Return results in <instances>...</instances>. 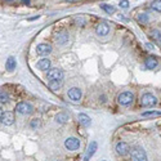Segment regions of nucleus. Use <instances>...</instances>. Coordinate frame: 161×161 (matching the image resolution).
Returning a JSON list of instances; mask_svg holds the SVG:
<instances>
[{
	"mask_svg": "<svg viewBox=\"0 0 161 161\" xmlns=\"http://www.w3.org/2000/svg\"><path fill=\"white\" fill-rule=\"evenodd\" d=\"M95 32L99 36H107L108 32H110V26L107 23H104V22L98 23L97 27H95Z\"/></svg>",
	"mask_w": 161,
	"mask_h": 161,
	"instance_id": "nucleus-10",
	"label": "nucleus"
},
{
	"mask_svg": "<svg viewBox=\"0 0 161 161\" xmlns=\"http://www.w3.org/2000/svg\"><path fill=\"white\" fill-rule=\"evenodd\" d=\"M22 2V4H24V5H28L30 3H31V0H21Z\"/></svg>",
	"mask_w": 161,
	"mask_h": 161,
	"instance_id": "nucleus-27",
	"label": "nucleus"
},
{
	"mask_svg": "<svg viewBox=\"0 0 161 161\" xmlns=\"http://www.w3.org/2000/svg\"><path fill=\"white\" fill-rule=\"evenodd\" d=\"M9 101V95L5 92H0V103H7Z\"/></svg>",
	"mask_w": 161,
	"mask_h": 161,
	"instance_id": "nucleus-23",
	"label": "nucleus"
},
{
	"mask_svg": "<svg viewBox=\"0 0 161 161\" xmlns=\"http://www.w3.org/2000/svg\"><path fill=\"white\" fill-rule=\"evenodd\" d=\"M150 36L155 41L159 43V44L161 45V31L160 30H152L151 32H150Z\"/></svg>",
	"mask_w": 161,
	"mask_h": 161,
	"instance_id": "nucleus-18",
	"label": "nucleus"
},
{
	"mask_svg": "<svg viewBox=\"0 0 161 161\" xmlns=\"http://www.w3.org/2000/svg\"><path fill=\"white\" fill-rule=\"evenodd\" d=\"M16 110H17V112L21 114V115H30L34 111L32 106H31L30 103H27V102H20L16 106Z\"/></svg>",
	"mask_w": 161,
	"mask_h": 161,
	"instance_id": "nucleus-5",
	"label": "nucleus"
},
{
	"mask_svg": "<svg viewBox=\"0 0 161 161\" xmlns=\"http://www.w3.org/2000/svg\"><path fill=\"white\" fill-rule=\"evenodd\" d=\"M132 161H147V155L146 152L139 147H135L130 152Z\"/></svg>",
	"mask_w": 161,
	"mask_h": 161,
	"instance_id": "nucleus-4",
	"label": "nucleus"
},
{
	"mask_svg": "<svg viewBox=\"0 0 161 161\" xmlns=\"http://www.w3.org/2000/svg\"><path fill=\"white\" fill-rule=\"evenodd\" d=\"M5 67H7V70H8L9 72L14 71V69L17 67V62H16V58H14V57H9V58L7 59V63H5Z\"/></svg>",
	"mask_w": 161,
	"mask_h": 161,
	"instance_id": "nucleus-17",
	"label": "nucleus"
},
{
	"mask_svg": "<svg viewBox=\"0 0 161 161\" xmlns=\"http://www.w3.org/2000/svg\"><path fill=\"white\" fill-rule=\"evenodd\" d=\"M148 20H150V18H148V16L146 14V13H142V14H139L138 16V22H140V23H147L148 22Z\"/></svg>",
	"mask_w": 161,
	"mask_h": 161,
	"instance_id": "nucleus-24",
	"label": "nucleus"
},
{
	"mask_svg": "<svg viewBox=\"0 0 161 161\" xmlns=\"http://www.w3.org/2000/svg\"><path fill=\"white\" fill-rule=\"evenodd\" d=\"M146 47H147L148 49H153V45H152V44H150V43H147V44H146Z\"/></svg>",
	"mask_w": 161,
	"mask_h": 161,
	"instance_id": "nucleus-28",
	"label": "nucleus"
},
{
	"mask_svg": "<svg viewBox=\"0 0 161 161\" xmlns=\"http://www.w3.org/2000/svg\"><path fill=\"white\" fill-rule=\"evenodd\" d=\"M115 150H116L117 155H120V156H125V155H128L129 151H130V147H129V144L126 143V142H119V143L116 144Z\"/></svg>",
	"mask_w": 161,
	"mask_h": 161,
	"instance_id": "nucleus-7",
	"label": "nucleus"
},
{
	"mask_svg": "<svg viewBox=\"0 0 161 161\" xmlns=\"http://www.w3.org/2000/svg\"><path fill=\"white\" fill-rule=\"evenodd\" d=\"M128 7H129V2H128V0H121V2H120V8L126 9Z\"/></svg>",
	"mask_w": 161,
	"mask_h": 161,
	"instance_id": "nucleus-26",
	"label": "nucleus"
},
{
	"mask_svg": "<svg viewBox=\"0 0 161 161\" xmlns=\"http://www.w3.org/2000/svg\"><path fill=\"white\" fill-rule=\"evenodd\" d=\"M65 147L69 151H76V150H79V148H80V140L77 138H73V137L67 138L65 140Z\"/></svg>",
	"mask_w": 161,
	"mask_h": 161,
	"instance_id": "nucleus-6",
	"label": "nucleus"
},
{
	"mask_svg": "<svg viewBox=\"0 0 161 161\" xmlns=\"http://www.w3.org/2000/svg\"><path fill=\"white\" fill-rule=\"evenodd\" d=\"M61 86H62V80H59V81H51L49 83V88H51L52 90H58Z\"/></svg>",
	"mask_w": 161,
	"mask_h": 161,
	"instance_id": "nucleus-21",
	"label": "nucleus"
},
{
	"mask_svg": "<svg viewBox=\"0 0 161 161\" xmlns=\"http://www.w3.org/2000/svg\"><path fill=\"white\" fill-rule=\"evenodd\" d=\"M2 115H3V112H2V110H0V117H2Z\"/></svg>",
	"mask_w": 161,
	"mask_h": 161,
	"instance_id": "nucleus-31",
	"label": "nucleus"
},
{
	"mask_svg": "<svg viewBox=\"0 0 161 161\" xmlns=\"http://www.w3.org/2000/svg\"><path fill=\"white\" fill-rule=\"evenodd\" d=\"M79 122L83 126H85V128H88L90 124H92V120H90V117L88 116V115H85V114H80L79 115Z\"/></svg>",
	"mask_w": 161,
	"mask_h": 161,
	"instance_id": "nucleus-15",
	"label": "nucleus"
},
{
	"mask_svg": "<svg viewBox=\"0 0 161 161\" xmlns=\"http://www.w3.org/2000/svg\"><path fill=\"white\" fill-rule=\"evenodd\" d=\"M38 69L39 70H41V71H45V70H48L49 67H51V61H49L48 58H41L39 62H38Z\"/></svg>",
	"mask_w": 161,
	"mask_h": 161,
	"instance_id": "nucleus-14",
	"label": "nucleus"
},
{
	"mask_svg": "<svg viewBox=\"0 0 161 161\" xmlns=\"http://www.w3.org/2000/svg\"><path fill=\"white\" fill-rule=\"evenodd\" d=\"M39 16H36V17H32V18H30V21H34V20H38Z\"/></svg>",
	"mask_w": 161,
	"mask_h": 161,
	"instance_id": "nucleus-29",
	"label": "nucleus"
},
{
	"mask_svg": "<svg viewBox=\"0 0 161 161\" xmlns=\"http://www.w3.org/2000/svg\"><path fill=\"white\" fill-rule=\"evenodd\" d=\"M0 121H2V124H4V125H12V124L14 122L13 112H10V111H5V112H3L2 117H0Z\"/></svg>",
	"mask_w": 161,
	"mask_h": 161,
	"instance_id": "nucleus-9",
	"label": "nucleus"
},
{
	"mask_svg": "<svg viewBox=\"0 0 161 161\" xmlns=\"http://www.w3.org/2000/svg\"><path fill=\"white\" fill-rule=\"evenodd\" d=\"M133 101H134V95L130 92H122L119 94V97H117V102H119L121 106H129L130 103H133Z\"/></svg>",
	"mask_w": 161,
	"mask_h": 161,
	"instance_id": "nucleus-2",
	"label": "nucleus"
},
{
	"mask_svg": "<svg viewBox=\"0 0 161 161\" xmlns=\"http://www.w3.org/2000/svg\"><path fill=\"white\" fill-rule=\"evenodd\" d=\"M47 79L51 81H59L63 79V71L61 69H51L47 73Z\"/></svg>",
	"mask_w": 161,
	"mask_h": 161,
	"instance_id": "nucleus-3",
	"label": "nucleus"
},
{
	"mask_svg": "<svg viewBox=\"0 0 161 161\" xmlns=\"http://www.w3.org/2000/svg\"><path fill=\"white\" fill-rule=\"evenodd\" d=\"M97 148H98V144H97V142H90V144H89V147H88V151H86V153H85V156H84V161H89L90 159H92V156L95 153V151H97Z\"/></svg>",
	"mask_w": 161,
	"mask_h": 161,
	"instance_id": "nucleus-11",
	"label": "nucleus"
},
{
	"mask_svg": "<svg viewBox=\"0 0 161 161\" xmlns=\"http://www.w3.org/2000/svg\"><path fill=\"white\" fill-rule=\"evenodd\" d=\"M157 65H159V62H157V59L155 58V57H148V58H146V61H144L146 69L152 70V69H155V67H157Z\"/></svg>",
	"mask_w": 161,
	"mask_h": 161,
	"instance_id": "nucleus-13",
	"label": "nucleus"
},
{
	"mask_svg": "<svg viewBox=\"0 0 161 161\" xmlns=\"http://www.w3.org/2000/svg\"><path fill=\"white\" fill-rule=\"evenodd\" d=\"M67 95L72 102H79L81 99V89L79 88H71L69 92H67Z\"/></svg>",
	"mask_w": 161,
	"mask_h": 161,
	"instance_id": "nucleus-8",
	"label": "nucleus"
},
{
	"mask_svg": "<svg viewBox=\"0 0 161 161\" xmlns=\"http://www.w3.org/2000/svg\"><path fill=\"white\" fill-rule=\"evenodd\" d=\"M66 2H76V0H66Z\"/></svg>",
	"mask_w": 161,
	"mask_h": 161,
	"instance_id": "nucleus-30",
	"label": "nucleus"
},
{
	"mask_svg": "<svg viewBox=\"0 0 161 161\" xmlns=\"http://www.w3.org/2000/svg\"><path fill=\"white\" fill-rule=\"evenodd\" d=\"M151 8L156 12H161V0H155V2H152Z\"/></svg>",
	"mask_w": 161,
	"mask_h": 161,
	"instance_id": "nucleus-22",
	"label": "nucleus"
},
{
	"mask_svg": "<svg viewBox=\"0 0 161 161\" xmlns=\"http://www.w3.org/2000/svg\"><path fill=\"white\" fill-rule=\"evenodd\" d=\"M140 104L143 107H152V106H156L157 104V98L155 97L151 93H144L140 98Z\"/></svg>",
	"mask_w": 161,
	"mask_h": 161,
	"instance_id": "nucleus-1",
	"label": "nucleus"
},
{
	"mask_svg": "<svg viewBox=\"0 0 161 161\" xmlns=\"http://www.w3.org/2000/svg\"><path fill=\"white\" fill-rule=\"evenodd\" d=\"M67 120H69V116H67V114L61 112V114H58L57 116H55V121L59 122V124H63V122H66Z\"/></svg>",
	"mask_w": 161,
	"mask_h": 161,
	"instance_id": "nucleus-19",
	"label": "nucleus"
},
{
	"mask_svg": "<svg viewBox=\"0 0 161 161\" xmlns=\"http://www.w3.org/2000/svg\"><path fill=\"white\" fill-rule=\"evenodd\" d=\"M67 41H69V34H67L66 31H62V32H59L57 35V43H58V44L63 45V44H66Z\"/></svg>",
	"mask_w": 161,
	"mask_h": 161,
	"instance_id": "nucleus-16",
	"label": "nucleus"
},
{
	"mask_svg": "<svg viewBox=\"0 0 161 161\" xmlns=\"http://www.w3.org/2000/svg\"><path fill=\"white\" fill-rule=\"evenodd\" d=\"M101 8L106 12V13H108V14H114L115 13V8L112 7V5H108V4H102L101 5Z\"/></svg>",
	"mask_w": 161,
	"mask_h": 161,
	"instance_id": "nucleus-20",
	"label": "nucleus"
},
{
	"mask_svg": "<svg viewBox=\"0 0 161 161\" xmlns=\"http://www.w3.org/2000/svg\"><path fill=\"white\" fill-rule=\"evenodd\" d=\"M30 125H31V128H32V129H36V128H39V126H40V121H39L38 119H34L32 121H31Z\"/></svg>",
	"mask_w": 161,
	"mask_h": 161,
	"instance_id": "nucleus-25",
	"label": "nucleus"
},
{
	"mask_svg": "<svg viewBox=\"0 0 161 161\" xmlns=\"http://www.w3.org/2000/svg\"><path fill=\"white\" fill-rule=\"evenodd\" d=\"M7 2H13V0H7Z\"/></svg>",
	"mask_w": 161,
	"mask_h": 161,
	"instance_id": "nucleus-32",
	"label": "nucleus"
},
{
	"mask_svg": "<svg viewBox=\"0 0 161 161\" xmlns=\"http://www.w3.org/2000/svg\"><path fill=\"white\" fill-rule=\"evenodd\" d=\"M103 161H106V160H103Z\"/></svg>",
	"mask_w": 161,
	"mask_h": 161,
	"instance_id": "nucleus-33",
	"label": "nucleus"
},
{
	"mask_svg": "<svg viewBox=\"0 0 161 161\" xmlns=\"http://www.w3.org/2000/svg\"><path fill=\"white\" fill-rule=\"evenodd\" d=\"M51 52H52V47L49 44H44V43H43V44H39L36 47V53L39 55H43V57H44V55H48Z\"/></svg>",
	"mask_w": 161,
	"mask_h": 161,
	"instance_id": "nucleus-12",
	"label": "nucleus"
}]
</instances>
